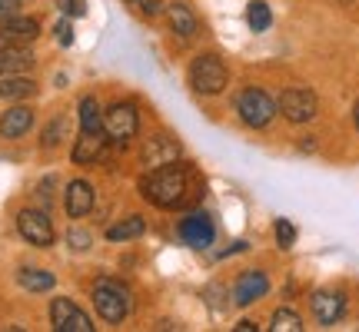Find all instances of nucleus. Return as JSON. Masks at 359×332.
<instances>
[{"label":"nucleus","mask_w":359,"mask_h":332,"mask_svg":"<svg viewBox=\"0 0 359 332\" xmlns=\"http://www.w3.org/2000/svg\"><path fill=\"white\" fill-rule=\"evenodd\" d=\"M246 27L253 34H266L269 27H273V13H269L266 0H250V7H246Z\"/></svg>","instance_id":"23"},{"label":"nucleus","mask_w":359,"mask_h":332,"mask_svg":"<svg viewBox=\"0 0 359 332\" xmlns=\"http://www.w3.org/2000/svg\"><path fill=\"white\" fill-rule=\"evenodd\" d=\"M233 329H236V332H257L259 326H257V322H253V319H240V322H236V326H233Z\"/></svg>","instance_id":"32"},{"label":"nucleus","mask_w":359,"mask_h":332,"mask_svg":"<svg viewBox=\"0 0 359 332\" xmlns=\"http://www.w3.org/2000/svg\"><path fill=\"white\" fill-rule=\"evenodd\" d=\"M107 133H80V140L74 143V163L77 166H87V163H97L103 156V146H107V140H103Z\"/></svg>","instance_id":"17"},{"label":"nucleus","mask_w":359,"mask_h":332,"mask_svg":"<svg viewBox=\"0 0 359 332\" xmlns=\"http://www.w3.org/2000/svg\"><path fill=\"white\" fill-rule=\"evenodd\" d=\"M64 209L70 219H83L93 209V186L87 179H70L64 193Z\"/></svg>","instance_id":"12"},{"label":"nucleus","mask_w":359,"mask_h":332,"mask_svg":"<svg viewBox=\"0 0 359 332\" xmlns=\"http://www.w3.org/2000/svg\"><path fill=\"white\" fill-rule=\"evenodd\" d=\"M309 306H313V316H316L323 326H333V322H339L343 312H346V293H339V289H320V293H313Z\"/></svg>","instance_id":"11"},{"label":"nucleus","mask_w":359,"mask_h":332,"mask_svg":"<svg viewBox=\"0 0 359 332\" xmlns=\"http://www.w3.org/2000/svg\"><path fill=\"white\" fill-rule=\"evenodd\" d=\"M140 190L147 196V203H154L156 209H180L190 196V170L177 160L154 166V173L143 177Z\"/></svg>","instance_id":"1"},{"label":"nucleus","mask_w":359,"mask_h":332,"mask_svg":"<svg viewBox=\"0 0 359 332\" xmlns=\"http://www.w3.org/2000/svg\"><path fill=\"white\" fill-rule=\"evenodd\" d=\"M64 137H67V116H53L50 123L43 127V133H40V143H43L47 150H53Z\"/></svg>","instance_id":"25"},{"label":"nucleus","mask_w":359,"mask_h":332,"mask_svg":"<svg viewBox=\"0 0 359 332\" xmlns=\"http://www.w3.org/2000/svg\"><path fill=\"white\" fill-rule=\"evenodd\" d=\"M266 293H269V276L266 272L246 269L243 276L236 279V286H233V303L246 309V306H253V303H259Z\"/></svg>","instance_id":"10"},{"label":"nucleus","mask_w":359,"mask_h":332,"mask_svg":"<svg viewBox=\"0 0 359 332\" xmlns=\"http://www.w3.org/2000/svg\"><path fill=\"white\" fill-rule=\"evenodd\" d=\"M34 67V53L24 43H4L0 47V77H13V74H27Z\"/></svg>","instance_id":"14"},{"label":"nucleus","mask_w":359,"mask_h":332,"mask_svg":"<svg viewBox=\"0 0 359 332\" xmlns=\"http://www.w3.org/2000/svg\"><path fill=\"white\" fill-rule=\"evenodd\" d=\"M37 93V83L24 74H13V77H0V100H27Z\"/></svg>","instance_id":"19"},{"label":"nucleus","mask_w":359,"mask_h":332,"mask_svg":"<svg viewBox=\"0 0 359 332\" xmlns=\"http://www.w3.org/2000/svg\"><path fill=\"white\" fill-rule=\"evenodd\" d=\"M167 24H170V30L183 40L196 37V30H200V20H196L193 7L190 4H183V0H177V4H170L167 7Z\"/></svg>","instance_id":"15"},{"label":"nucleus","mask_w":359,"mask_h":332,"mask_svg":"<svg viewBox=\"0 0 359 332\" xmlns=\"http://www.w3.org/2000/svg\"><path fill=\"white\" fill-rule=\"evenodd\" d=\"M37 34H40V24L34 17L11 13L0 24V43H30V40H37Z\"/></svg>","instance_id":"13"},{"label":"nucleus","mask_w":359,"mask_h":332,"mask_svg":"<svg viewBox=\"0 0 359 332\" xmlns=\"http://www.w3.org/2000/svg\"><path fill=\"white\" fill-rule=\"evenodd\" d=\"M30 127H34V110L30 106H11L0 116V137L4 140H20Z\"/></svg>","instance_id":"16"},{"label":"nucleus","mask_w":359,"mask_h":332,"mask_svg":"<svg viewBox=\"0 0 359 332\" xmlns=\"http://www.w3.org/2000/svg\"><path fill=\"white\" fill-rule=\"evenodd\" d=\"M57 11L64 17H87V0H57Z\"/></svg>","instance_id":"28"},{"label":"nucleus","mask_w":359,"mask_h":332,"mask_svg":"<svg viewBox=\"0 0 359 332\" xmlns=\"http://www.w3.org/2000/svg\"><path fill=\"white\" fill-rule=\"evenodd\" d=\"M50 326L57 332H93L90 316L74 303V299H67V296H60V299L50 303Z\"/></svg>","instance_id":"8"},{"label":"nucleus","mask_w":359,"mask_h":332,"mask_svg":"<svg viewBox=\"0 0 359 332\" xmlns=\"http://www.w3.org/2000/svg\"><path fill=\"white\" fill-rule=\"evenodd\" d=\"M180 240L193 249H210L217 240V226L206 213H190V216L180 219Z\"/></svg>","instance_id":"9"},{"label":"nucleus","mask_w":359,"mask_h":332,"mask_svg":"<svg viewBox=\"0 0 359 332\" xmlns=\"http://www.w3.org/2000/svg\"><path fill=\"white\" fill-rule=\"evenodd\" d=\"M90 243H93V240H90L87 230H77V226H74V230L67 233V246H70V249H77V253H87Z\"/></svg>","instance_id":"27"},{"label":"nucleus","mask_w":359,"mask_h":332,"mask_svg":"<svg viewBox=\"0 0 359 332\" xmlns=\"http://www.w3.org/2000/svg\"><path fill=\"white\" fill-rule=\"evenodd\" d=\"M269 329L273 332H303V316L290 306H280L269 319Z\"/></svg>","instance_id":"24"},{"label":"nucleus","mask_w":359,"mask_h":332,"mask_svg":"<svg viewBox=\"0 0 359 332\" xmlns=\"http://www.w3.org/2000/svg\"><path fill=\"white\" fill-rule=\"evenodd\" d=\"M170 160H177V143L170 137H156V140L147 143V150H143V163L147 166H163Z\"/></svg>","instance_id":"20"},{"label":"nucleus","mask_w":359,"mask_h":332,"mask_svg":"<svg viewBox=\"0 0 359 332\" xmlns=\"http://www.w3.org/2000/svg\"><path fill=\"white\" fill-rule=\"evenodd\" d=\"M17 282L24 286L27 293H50L53 282H57V276H53V272H47V269L24 266V269H17Z\"/></svg>","instance_id":"18"},{"label":"nucleus","mask_w":359,"mask_h":332,"mask_svg":"<svg viewBox=\"0 0 359 332\" xmlns=\"http://www.w3.org/2000/svg\"><path fill=\"white\" fill-rule=\"evenodd\" d=\"M17 233H20L30 246H37V249H50L53 240H57L53 223L43 209H20V213H17Z\"/></svg>","instance_id":"7"},{"label":"nucleus","mask_w":359,"mask_h":332,"mask_svg":"<svg viewBox=\"0 0 359 332\" xmlns=\"http://www.w3.org/2000/svg\"><path fill=\"white\" fill-rule=\"evenodd\" d=\"M137 7H140L143 17H156L163 11V0H137Z\"/></svg>","instance_id":"30"},{"label":"nucleus","mask_w":359,"mask_h":332,"mask_svg":"<svg viewBox=\"0 0 359 332\" xmlns=\"http://www.w3.org/2000/svg\"><path fill=\"white\" fill-rule=\"evenodd\" d=\"M276 113H283L290 123H309L320 113V100L309 87H290L283 90V97L276 100Z\"/></svg>","instance_id":"5"},{"label":"nucleus","mask_w":359,"mask_h":332,"mask_svg":"<svg viewBox=\"0 0 359 332\" xmlns=\"http://www.w3.org/2000/svg\"><path fill=\"white\" fill-rule=\"evenodd\" d=\"M273 236H276V246H280V249H293V243H296V226L290 223V219H276Z\"/></svg>","instance_id":"26"},{"label":"nucleus","mask_w":359,"mask_h":332,"mask_svg":"<svg viewBox=\"0 0 359 332\" xmlns=\"http://www.w3.org/2000/svg\"><path fill=\"white\" fill-rule=\"evenodd\" d=\"M77 113H80V130L83 133H103V110L97 103V97H83Z\"/></svg>","instance_id":"21"},{"label":"nucleus","mask_w":359,"mask_h":332,"mask_svg":"<svg viewBox=\"0 0 359 332\" xmlns=\"http://www.w3.org/2000/svg\"><path fill=\"white\" fill-rule=\"evenodd\" d=\"M93 306H97L103 322L116 326V322H123L130 316V306H133L130 289L116 279H97L93 282Z\"/></svg>","instance_id":"2"},{"label":"nucleus","mask_w":359,"mask_h":332,"mask_svg":"<svg viewBox=\"0 0 359 332\" xmlns=\"http://www.w3.org/2000/svg\"><path fill=\"white\" fill-rule=\"evenodd\" d=\"M53 34H57V43H60V47H70V43H74V24H70V17L57 20Z\"/></svg>","instance_id":"29"},{"label":"nucleus","mask_w":359,"mask_h":332,"mask_svg":"<svg viewBox=\"0 0 359 332\" xmlns=\"http://www.w3.org/2000/svg\"><path fill=\"white\" fill-rule=\"evenodd\" d=\"M236 116H240L250 130H263V127H269L273 116H276V100L269 97L266 90L246 87L236 93Z\"/></svg>","instance_id":"4"},{"label":"nucleus","mask_w":359,"mask_h":332,"mask_svg":"<svg viewBox=\"0 0 359 332\" xmlns=\"http://www.w3.org/2000/svg\"><path fill=\"white\" fill-rule=\"evenodd\" d=\"M190 87L200 93V97H219L230 77H226V67L219 60L217 53H200V57H193L190 64Z\"/></svg>","instance_id":"3"},{"label":"nucleus","mask_w":359,"mask_h":332,"mask_svg":"<svg viewBox=\"0 0 359 332\" xmlns=\"http://www.w3.org/2000/svg\"><path fill=\"white\" fill-rule=\"evenodd\" d=\"M11 13H20V0H0V17H11Z\"/></svg>","instance_id":"31"},{"label":"nucleus","mask_w":359,"mask_h":332,"mask_svg":"<svg viewBox=\"0 0 359 332\" xmlns=\"http://www.w3.org/2000/svg\"><path fill=\"white\" fill-rule=\"evenodd\" d=\"M299 150H316V137H303V143H299Z\"/></svg>","instance_id":"33"},{"label":"nucleus","mask_w":359,"mask_h":332,"mask_svg":"<svg viewBox=\"0 0 359 332\" xmlns=\"http://www.w3.org/2000/svg\"><path fill=\"white\" fill-rule=\"evenodd\" d=\"M137 130H140V113H137V106L130 100H120L114 103L107 113H103V133L116 143H127L137 137Z\"/></svg>","instance_id":"6"},{"label":"nucleus","mask_w":359,"mask_h":332,"mask_svg":"<svg viewBox=\"0 0 359 332\" xmlns=\"http://www.w3.org/2000/svg\"><path fill=\"white\" fill-rule=\"evenodd\" d=\"M143 230H147L143 216H127V219H120V223H114V226L107 230V240H110V243H127V240L143 236Z\"/></svg>","instance_id":"22"},{"label":"nucleus","mask_w":359,"mask_h":332,"mask_svg":"<svg viewBox=\"0 0 359 332\" xmlns=\"http://www.w3.org/2000/svg\"><path fill=\"white\" fill-rule=\"evenodd\" d=\"M353 120H356V130H359V103H356V110H353Z\"/></svg>","instance_id":"34"},{"label":"nucleus","mask_w":359,"mask_h":332,"mask_svg":"<svg viewBox=\"0 0 359 332\" xmlns=\"http://www.w3.org/2000/svg\"><path fill=\"white\" fill-rule=\"evenodd\" d=\"M0 47H4V43H0Z\"/></svg>","instance_id":"35"}]
</instances>
